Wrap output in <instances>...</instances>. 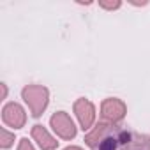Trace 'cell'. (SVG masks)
Masks as SVG:
<instances>
[{"label":"cell","instance_id":"8fae6325","mask_svg":"<svg viewBox=\"0 0 150 150\" xmlns=\"http://www.w3.org/2000/svg\"><path fill=\"white\" fill-rule=\"evenodd\" d=\"M18 150H35L34 145L28 141V138H21L20 139V145H18Z\"/></svg>","mask_w":150,"mask_h":150},{"label":"cell","instance_id":"3957f363","mask_svg":"<svg viewBox=\"0 0 150 150\" xmlns=\"http://www.w3.org/2000/svg\"><path fill=\"white\" fill-rule=\"evenodd\" d=\"M50 125L57 132V136H60L62 139H72V138H76V125H74L72 118L65 111L53 113L51 118H50Z\"/></svg>","mask_w":150,"mask_h":150},{"label":"cell","instance_id":"30bf717a","mask_svg":"<svg viewBox=\"0 0 150 150\" xmlns=\"http://www.w3.org/2000/svg\"><path fill=\"white\" fill-rule=\"evenodd\" d=\"M99 6H101L103 9L113 11V9H118V7L122 6V2H120V0H115V2H104V0H103V2H99Z\"/></svg>","mask_w":150,"mask_h":150},{"label":"cell","instance_id":"52a82bcc","mask_svg":"<svg viewBox=\"0 0 150 150\" xmlns=\"http://www.w3.org/2000/svg\"><path fill=\"white\" fill-rule=\"evenodd\" d=\"M113 127H115V124H110V122H101V124H97L87 136H85V143L92 148V150H99V146H101V143L106 139V136L113 131Z\"/></svg>","mask_w":150,"mask_h":150},{"label":"cell","instance_id":"ba28073f","mask_svg":"<svg viewBox=\"0 0 150 150\" xmlns=\"http://www.w3.org/2000/svg\"><path fill=\"white\" fill-rule=\"evenodd\" d=\"M32 138H34V141H37V145L42 148V150H55L57 146H58V141L46 131V127L44 125H41V124H35L34 127H32Z\"/></svg>","mask_w":150,"mask_h":150},{"label":"cell","instance_id":"6da1fadb","mask_svg":"<svg viewBox=\"0 0 150 150\" xmlns=\"http://www.w3.org/2000/svg\"><path fill=\"white\" fill-rule=\"evenodd\" d=\"M99 150H150V136L115 125Z\"/></svg>","mask_w":150,"mask_h":150},{"label":"cell","instance_id":"7c38bea8","mask_svg":"<svg viewBox=\"0 0 150 150\" xmlns=\"http://www.w3.org/2000/svg\"><path fill=\"white\" fill-rule=\"evenodd\" d=\"M0 87H2V99H6L7 97V87H6V83H2Z\"/></svg>","mask_w":150,"mask_h":150},{"label":"cell","instance_id":"5b68a950","mask_svg":"<svg viewBox=\"0 0 150 150\" xmlns=\"http://www.w3.org/2000/svg\"><path fill=\"white\" fill-rule=\"evenodd\" d=\"M74 115H76V118L80 122V127L83 131H90L94 122H96V106L88 99L80 97L74 103Z\"/></svg>","mask_w":150,"mask_h":150},{"label":"cell","instance_id":"9c48e42d","mask_svg":"<svg viewBox=\"0 0 150 150\" xmlns=\"http://www.w3.org/2000/svg\"><path fill=\"white\" fill-rule=\"evenodd\" d=\"M13 141H14V134L13 132H9L7 129H0V146L9 148V146H13Z\"/></svg>","mask_w":150,"mask_h":150},{"label":"cell","instance_id":"7a4b0ae2","mask_svg":"<svg viewBox=\"0 0 150 150\" xmlns=\"http://www.w3.org/2000/svg\"><path fill=\"white\" fill-rule=\"evenodd\" d=\"M21 97L28 106L32 117H41L50 103V90L42 85H27L21 90Z\"/></svg>","mask_w":150,"mask_h":150},{"label":"cell","instance_id":"277c9868","mask_svg":"<svg viewBox=\"0 0 150 150\" xmlns=\"http://www.w3.org/2000/svg\"><path fill=\"white\" fill-rule=\"evenodd\" d=\"M127 113V106L124 101L117 99V97H108L103 101L101 104V117L110 122V124H117V122H122L124 117Z\"/></svg>","mask_w":150,"mask_h":150},{"label":"cell","instance_id":"4fadbf2b","mask_svg":"<svg viewBox=\"0 0 150 150\" xmlns=\"http://www.w3.org/2000/svg\"><path fill=\"white\" fill-rule=\"evenodd\" d=\"M64 150H83L81 146H74V145H71V146H65Z\"/></svg>","mask_w":150,"mask_h":150},{"label":"cell","instance_id":"8992f818","mask_svg":"<svg viewBox=\"0 0 150 150\" xmlns=\"http://www.w3.org/2000/svg\"><path fill=\"white\" fill-rule=\"evenodd\" d=\"M2 120L13 129H21L27 124V113L18 103H7L2 108Z\"/></svg>","mask_w":150,"mask_h":150}]
</instances>
